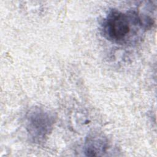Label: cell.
Returning a JSON list of instances; mask_svg holds the SVG:
<instances>
[{
    "label": "cell",
    "mask_w": 157,
    "mask_h": 157,
    "mask_svg": "<svg viewBox=\"0 0 157 157\" xmlns=\"http://www.w3.org/2000/svg\"><path fill=\"white\" fill-rule=\"evenodd\" d=\"M26 130L29 137L35 143L44 142L51 132L54 124L52 113L40 108L34 107L26 114Z\"/></svg>",
    "instance_id": "2"
},
{
    "label": "cell",
    "mask_w": 157,
    "mask_h": 157,
    "mask_svg": "<svg viewBox=\"0 0 157 157\" xmlns=\"http://www.w3.org/2000/svg\"><path fill=\"white\" fill-rule=\"evenodd\" d=\"M107 148V141L105 137L99 134L90 135L85 144V153L87 156H101Z\"/></svg>",
    "instance_id": "3"
},
{
    "label": "cell",
    "mask_w": 157,
    "mask_h": 157,
    "mask_svg": "<svg viewBox=\"0 0 157 157\" xmlns=\"http://www.w3.org/2000/svg\"><path fill=\"white\" fill-rule=\"evenodd\" d=\"M152 20L134 10L125 12L113 9L101 23V32L109 41L120 45L136 43L141 31L150 28Z\"/></svg>",
    "instance_id": "1"
}]
</instances>
